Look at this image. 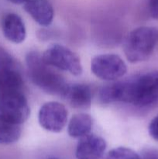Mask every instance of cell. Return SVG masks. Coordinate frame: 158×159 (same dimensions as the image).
<instances>
[{
  "mask_svg": "<svg viewBox=\"0 0 158 159\" xmlns=\"http://www.w3.org/2000/svg\"><path fill=\"white\" fill-rule=\"evenodd\" d=\"M106 149V142L98 135L88 134L80 138L76 148L77 159H101Z\"/></svg>",
  "mask_w": 158,
  "mask_h": 159,
  "instance_id": "cell-9",
  "label": "cell"
},
{
  "mask_svg": "<svg viewBox=\"0 0 158 159\" xmlns=\"http://www.w3.org/2000/svg\"><path fill=\"white\" fill-rule=\"evenodd\" d=\"M148 131L150 137L155 141H158V115L150 121L148 127Z\"/></svg>",
  "mask_w": 158,
  "mask_h": 159,
  "instance_id": "cell-16",
  "label": "cell"
},
{
  "mask_svg": "<svg viewBox=\"0 0 158 159\" xmlns=\"http://www.w3.org/2000/svg\"><path fill=\"white\" fill-rule=\"evenodd\" d=\"M64 98L73 108L87 110L91 103V89L85 84H74L68 87Z\"/></svg>",
  "mask_w": 158,
  "mask_h": 159,
  "instance_id": "cell-12",
  "label": "cell"
},
{
  "mask_svg": "<svg viewBox=\"0 0 158 159\" xmlns=\"http://www.w3.org/2000/svg\"><path fill=\"white\" fill-rule=\"evenodd\" d=\"M21 134V125L0 119V144L15 143L20 139Z\"/></svg>",
  "mask_w": 158,
  "mask_h": 159,
  "instance_id": "cell-14",
  "label": "cell"
},
{
  "mask_svg": "<svg viewBox=\"0 0 158 159\" xmlns=\"http://www.w3.org/2000/svg\"><path fill=\"white\" fill-rule=\"evenodd\" d=\"M148 12L152 18L158 20V0H149Z\"/></svg>",
  "mask_w": 158,
  "mask_h": 159,
  "instance_id": "cell-17",
  "label": "cell"
},
{
  "mask_svg": "<svg viewBox=\"0 0 158 159\" xmlns=\"http://www.w3.org/2000/svg\"><path fill=\"white\" fill-rule=\"evenodd\" d=\"M23 7L40 26H48L53 22L54 10L49 0H26Z\"/></svg>",
  "mask_w": 158,
  "mask_h": 159,
  "instance_id": "cell-11",
  "label": "cell"
},
{
  "mask_svg": "<svg viewBox=\"0 0 158 159\" xmlns=\"http://www.w3.org/2000/svg\"><path fill=\"white\" fill-rule=\"evenodd\" d=\"M8 1L13 3V4L20 5V4H24V3L26 2V0H8Z\"/></svg>",
  "mask_w": 158,
  "mask_h": 159,
  "instance_id": "cell-19",
  "label": "cell"
},
{
  "mask_svg": "<svg viewBox=\"0 0 158 159\" xmlns=\"http://www.w3.org/2000/svg\"><path fill=\"white\" fill-rule=\"evenodd\" d=\"M23 75L16 60L3 48H0V96L22 92Z\"/></svg>",
  "mask_w": 158,
  "mask_h": 159,
  "instance_id": "cell-5",
  "label": "cell"
},
{
  "mask_svg": "<svg viewBox=\"0 0 158 159\" xmlns=\"http://www.w3.org/2000/svg\"><path fill=\"white\" fill-rule=\"evenodd\" d=\"M2 30L4 37L14 43H21L26 37V30L21 17L14 12H9L3 16Z\"/></svg>",
  "mask_w": 158,
  "mask_h": 159,
  "instance_id": "cell-10",
  "label": "cell"
},
{
  "mask_svg": "<svg viewBox=\"0 0 158 159\" xmlns=\"http://www.w3.org/2000/svg\"><path fill=\"white\" fill-rule=\"evenodd\" d=\"M68 116V112L63 104L51 101L40 107L38 113L39 124L47 131L59 133L66 126Z\"/></svg>",
  "mask_w": 158,
  "mask_h": 159,
  "instance_id": "cell-8",
  "label": "cell"
},
{
  "mask_svg": "<svg viewBox=\"0 0 158 159\" xmlns=\"http://www.w3.org/2000/svg\"><path fill=\"white\" fill-rule=\"evenodd\" d=\"M49 159H58V158H49Z\"/></svg>",
  "mask_w": 158,
  "mask_h": 159,
  "instance_id": "cell-20",
  "label": "cell"
},
{
  "mask_svg": "<svg viewBox=\"0 0 158 159\" xmlns=\"http://www.w3.org/2000/svg\"><path fill=\"white\" fill-rule=\"evenodd\" d=\"M91 70L96 77L102 80L115 81L126 73L127 66L117 54H104L93 57Z\"/></svg>",
  "mask_w": 158,
  "mask_h": 159,
  "instance_id": "cell-7",
  "label": "cell"
},
{
  "mask_svg": "<svg viewBox=\"0 0 158 159\" xmlns=\"http://www.w3.org/2000/svg\"><path fill=\"white\" fill-rule=\"evenodd\" d=\"M43 60L48 65L75 76L82 73V65L78 56L64 45L54 43L42 54Z\"/></svg>",
  "mask_w": 158,
  "mask_h": 159,
  "instance_id": "cell-4",
  "label": "cell"
},
{
  "mask_svg": "<svg viewBox=\"0 0 158 159\" xmlns=\"http://www.w3.org/2000/svg\"><path fill=\"white\" fill-rule=\"evenodd\" d=\"M92 119L88 113L74 114L71 118L68 126V134L74 138H81L91 133Z\"/></svg>",
  "mask_w": 158,
  "mask_h": 159,
  "instance_id": "cell-13",
  "label": "cell"
},
{
  "mask_svg": "<svg viewBox=\"0 0 158 159\" xmlns=\"http://www.w3.org/2000/svg\"><path fill=\"white\" fill-rule=\"evenodd\" d=\"M99 96L105 104L122 102L137 107H152L158 103V71L105 85L100 89Z\"/></svg>",
  "mask_w": 158,
  "mask_h": 159,
  "instance_id": "cell-1",
  "label": "cell"
},
{
  "mask_svg": "<svg viewBox=\"0 0 158 159\" xmlns=\"http://www.w3.org/2000/svg\"><path fill=\"white\" fill-rule=\"evenodd\" d=\"M103 159H142L141 157L132 149L125 147L116 148L112 149L104 157Z\"/></svg>",
  "mask_w": 158,
  "mask_h": 159,
  "instance_id": "cell-15",
  "label": "cell"
},
{
  "mask_svg": "<svg viewBox=\"0 0 158 159\" xmlns=\"http://www.w3.org/2000/svg\"><path fill=\"white\" fill-rule=\"evenodd\" d=\"M158 41V30L152 26H140L132 30L125 39L123 51L130 63L147 60Z\"/></svg>",
  "mask_w": 158,
  "mask_h": 159,
  "instance_id": "cell-3",
  "label": "cell"
},
{
  "mask_svg": "<svg viewBox=\"0 0 158 159\" xmlns=\"http://www.w3.org/2000/svg\"><path fill=\"white\" fill-rule=\"evenodd\" d=\"M30 109L22 92L0 96V119L15 124H23L27 120Z\"/></svg>",
  "mask_w": 158,
  "mask_h": 159,
  "instance_id": "cell-6",
  "label": "cell"
},
{
  "mask_svg": "<svg viewBox=\"0 0 158 159\" xmlns=\"http://www.w3.org/2000/svg\"><path fill=\"white\" fill-rule=\"evenodd\" d=\"M143 159H158V152L156 150H147L143 154Z\"/></svg>",
  "mask_w": 158,
  "mask_h": 159,
  "instance_id": "cell-18",
  "label": "cell"
},
{
  "mask_svg": "<svg viewBox=\"0 0 158 159\" xmlns=\"http://www.w3.org/2000/svg\"><path fill=\"white\" fill-rule=\"evenodd\" d=\"M27 72L31 82L48 94L64 98L69 85L54 67L44 62L42 54L32 51L26 56Z\"/></svg>",
  "mask_w": 158,
  "mask_h": 159,
  "instance_id": "cell-2",
  "label": "cell"
}]
</instances>
